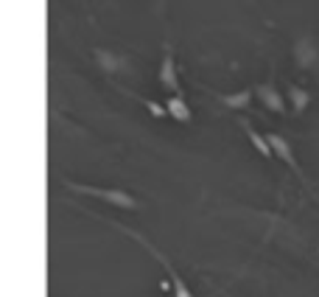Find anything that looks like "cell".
I'll use <instances>...</instances> for the list:
<instances>
[{"label": "cell", "instance_id": "cell-1", "mask_svg": "<svg viewBox=\"0 0 319 297\" xmlns=\"http://www.w3.org/2000/svg\"><path fill=\"white\" fill-rule=\"evenodd\" d=\"M266 143H269V148H272V157H277V160H283L285 166L291 168L297 177H302V171H300V163H297V157H294V148H291V143L283 138V135H277V132H269L266 135Z\"/></svg>", "mask_w": 319, "mask_h": 297}, {"label": "cell", "instance_id": "cell-2", "mask_svg": "<svg viewBox=\"0 0 319 297\" xmlns=\"http://www.w3.org/2000/svg\"><path fill=\"white\" fill-rule=\"evenodd\" d=\"M255 98H258L260 104L266 107L269 112H277V115L285 112V98L280 96V90H277V84H275L272 79L255 87Z\"/></svg>", "mask_w": 319, "mask_h": 297}, {"label": "cell", "instance_id": "cell-3", "mask_svg": "<svg viewBox=\"0 0 319 297\" xmlns=\"http://www.w3.org/2000/svg\"><path fill=\"white\" fill-rule=\"evenodd\" d=\"M76 191H84L90 193V196H98V199H106V202H112V205H118V208H138V202L132 199L129 193H123V191H101V188H93V185H73Z\"/></svg>", "mask_w": 319, "mask_h": 297}, {"label": "cell", "instance_id": "cell-4", "mask_svg": "<svg viewBox=\"0 0 319 297\" xmlns=\"http://www.w3.org/2000/svg\"><path fill=\"white\" fill-rule=\"evenodd\" d=\"M294 53H297V65H300V68H314L319 62V51H317V45H314L311 37H300Z\"/></svg>", "mask_w": 319, "mask_h": 297}, {"label": "cell", "instance_id": "cell-5", "mask_svg": "<svg viewBox=\"0 0 319 297\" xmlns=\"http://www.w3.org/2000/svg\"><path fill=\"white\" fill-rule=\"evenodd\" d=\"M165 112L171 115L174 121H179V123H190V107L185 104V98L182 96H171L168 101H165Z\"/></svg>", "mask_w": 319, "mask_h": 297}, {"label": "cell", "instance_id": "cell-6", "mask_svg": "<svg viewBox=\"0 0 319 297\" xmlns=\"http://www.w3.org/2000/svg\"><path fill=\"white\" fill-rule=\"evenodd\" d=\"M238 126H241V129L247 132V138L252 140V146L258 148V154H260V157H272V148H269V143H266V135H260V132L255 129V126H252L249 121H244V118L238 121Z\"/></svg>", "mask_w": 319, "mask_h": 297}, {"label": "cell", "instance_id": "cell-7", "mask_svg": "<svg viewBox=\"0 0 319 297\" xmlns=\"http://www.w3.org/2000/svg\"><path fill=\"white\" fill-rule=\"evenodd\" d=\"M252 98H255V90L247 87V90H238V93H227V96H218V101L230 110H244V107L252 104Z\"/></svg>", "mask_w": 319, "mask_h": 297}, {"label": "cell", "instance_id": "cell-8", "mask_svg": "<svg viewBox=\"0 0 319 297\" xmlns=\"http://www.w3.org/2000/svg\"><path fill=\"white\" fill-rule=\"evenodd\" d=\"M157 79H160V84H163V87L174 90V93L179 96V81H177V70H174V59H171V56H165V59H163Z\"/></svg>", "mask_w": 319, "mask_h": 297}, {"label": "cell", "instance_id": "cell-9", "mask_svg": "<svg viewBox=\"0 0 319 297\" xmlns=\"http://www.w3.org/2000/svg\"><path fill=\"white\" fill-rule=\"evenodd\" d=\"M288 101H291L294 112H302V110L311 104V96H308V90L297 87V84H288Z\"/></svg>", "mask_w": 319, "mask_h": 297}, {"label": "cell", "instance_id": "cell-10", "mask_svg": "<svg viewBox=\"0 0 319 297\" xmlns=\"http://www.w3.org/2000/svg\"><path fill=\"white\" fill-rule=\"evenodd\" d=\"M146 107H148V112H151V115H157V118H163V115H168V112H165V107L154 104V101H146Z\"/></svg>", "mask_w": 319, "mask_h": 297}]
</instances>
